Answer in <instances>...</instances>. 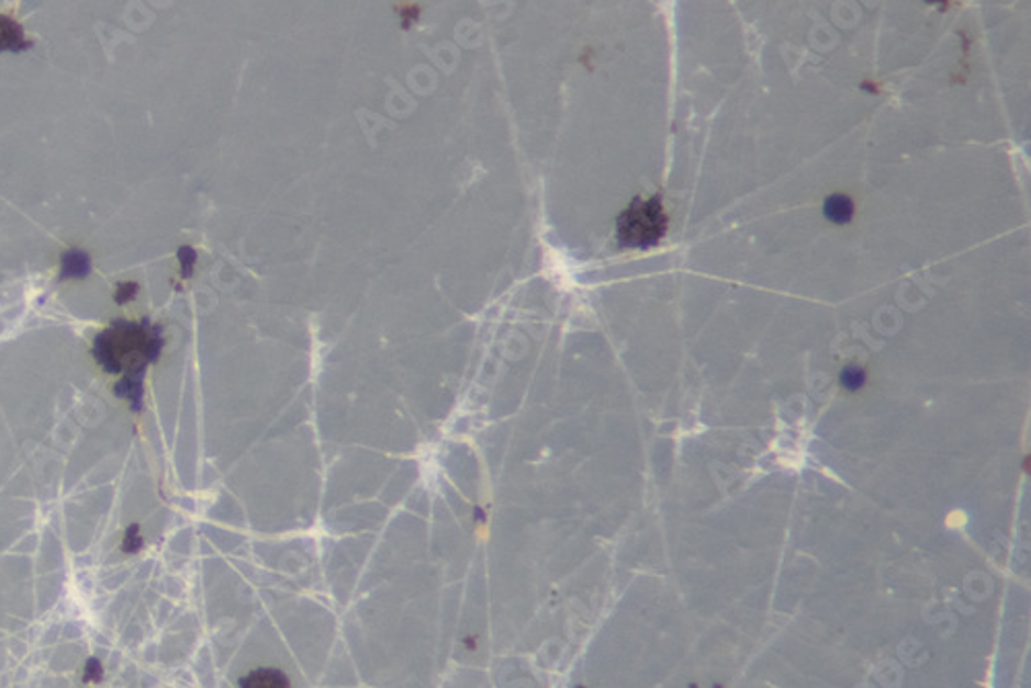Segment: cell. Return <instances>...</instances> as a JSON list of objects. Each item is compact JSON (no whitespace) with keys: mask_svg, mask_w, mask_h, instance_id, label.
I'll return each instance as SVG.
<instances>
[{"mask_svg":"<svg viewBox=\"0 0 1031 688\" xmlns=\"http://www.w3.org/2000/svg\"><path fill=\"white\" fill-rule=\"evenodd\" d=\"M136 291H138V285H136V283H120V285L116 286L114 300H116V303H120V305H122V303L131 302V300L135 297Z\"/></svg>","mask_w":1031,"mask_h":688,"instance_id":"8","label":"cell"},{"mask_svg":"<svg viewBox=\"0 0 1031 688\" xmlns=\"http://www.w3.org/2000/svg\"><path fill=\"white\" fill-rule=\"evenodd\" d=\"M34 46L15 19L0 15V52H23Z\"/></svg>","mask_w":1031,"mask_h":688,"instance_id":"3","label":"cell"},{"mask_svg":"<svg viewBox=\"0 0 1031 688\" xmlns=\"http://www.w3.org/2000/svg\"><path fill=\"white\" fill-rule=\"evenodd\" d=\"M669 217L659 196L654 199H634L617 221V237L629 248H650L657 246L666 234Z\"/></svg>","mask_w":1031,"mask_h":688,"instance_id":"2","label":"cell"},{"mask_svg":"<svg viewBox=\"0 0 1031 688\" xmlns=\"http://www.w3.org/2000/svg\"><path fill=\"white\" fill-rule=\"evenodd\" d=\"M239 688H291L288 676L279 670H256L242 680Z\"/></svg>","mask_w":1031,"mask_h":688,"instance_id":"5","label":"cell"},{"mask_svg":"<svg viewBox=\"0 0 1031 688\" xmlns=\"http://www.w3.org/2000/svg\"><path fill=\"white\" fill-rule=\"evenodd\" d=\"M161 328L149 319L114 322L93 342V357L103 371L122 375L114 394L126 398L138 410L143 403L145 371L161 353Z\"/></svg>","mask_w":1031,"mask_h":688,"instance_id":"1","label":"cell"},{"mask_svg":"<svg viewBox=\"0 0 1031 688\" xmlns=\"http://www.w3.org/2000/svg\"><path fill=\"white\" fill-rule=\"evenodd\" d=\"M180 267H182V274L184 277H190L192 270H194V262H197V252L190 248V246H184L180 252Z\"/></svg>","mask_w":1031,"mask_h":688,"instance_id":"7","label":"cell"},{"mask_svg":"<svg viewBox=\"0 0 1031 688\" xmlns=\"http://www.w3.org/2000/svg\"><path fill=\"white\" fill-rule=\"evenodd\" d=\"M91 272V258L89 253L72 248L60 260V279H85Z\"/></svg>","mask_w":1031,"mask_h":688,"instance_id":"4","label":"cell"},{"mask_svg":"<svg viewBox=\"0 0 1031 688\" xmlns=\"http://www.w3.org/2000/svg\"><path fill=\"white\" fill-rule=\"evenodd\" d=\"M823 211H826V217H828L831 223L844 225V223H848V221L852 218V215H854V204H852V201H850L848 196H844V194H833V196H829L828 201H826Z\"/></svg>","mask_w":1031,"mask_h":688,"instance_id":"6","label":"cell"}]
</instances>
